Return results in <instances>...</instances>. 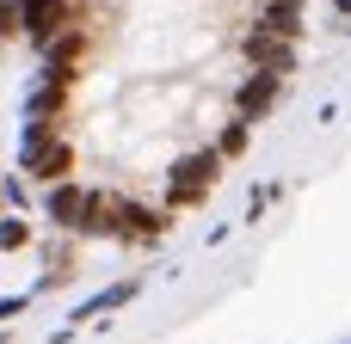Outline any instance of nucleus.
I'll return each instance as SVG.
<instances>
[{"label":"nucleus","mask_w":351,"mask_h":344,"mask_svg":"<svg viewBox=\"0 0 351 344\" xmlns=\"http://www.w3.org/2000/svg\"><path fill=\"white\" fill-rule=\"evenodd\" d=\"M216 172H222V154H185L179 166H173V185H167V203H204L210 197V185H216Z\"/></svg>","instance_id":"f257e3e1"},{"label":"nucleus","mask_w":351,"mask_h":344,"mask_svg":"<svg viewBox=\"0 0 351 344\" xmlns=\"http://www.w3.org/2000/svg\"><path fill=\"white\" fill-rule=\"evenodd\" d=\"M19 25H25L37 43H49V37L68 25V0H19Z\"/></svg>","instance_id":"f03ea898"},{"label":"nucleus","mask_w":351,"mask_h":344,"mask_svg":"<svg viewBox=\"0 0 351 344\" xmlns=\"http://www.w3.org/2000/svg\"><path fill=\"white\" fill-rule=\"evenodd\" d=\"M247 55H253L265 74H290V68H296V49H290V37H278V31H253V37H247Z\"/></svg>","instance_id":"7ed1b4c3"},{"label":"nucleus","mask_w":351,"mask_h":344,"mask_svg":"<svg viewBox=\"0 0 351 344\" xmlns=\"http://www.w3.org/2000/svg\"><path fill=\"white\" fill-rule=\"evenodd\" d=\"M43 209H49V222H56V228H68V234H74V228H80V215H86V191H80V185H68V178H56V185H49V197H43Z\"/></svg>","instance_id":"20e7f679"},{"label":"nucleus","mask_w":351,"mask_h":344,"mask_svg":"<svg viewBox=\"0 0 351 344\" xmlns=\"http://www.w3.org/2000/svg\"><path fill=\"white\" fill-rule=\"evenodd\" d=\"M160 234H167V215H160V209L117 203V240H160Z\"/></svg>","instance_id":"39448f33"},{"label":"nucleus","mask_w":351,"mask_h":344,"mask_svg":"<svg viewBox=\"0 0 351 344\" xmlns=\"http://www.w3.org/2000/svg\"><path fill=\"white\" fill-rule=\"evenodd\" d=\"M74 234H93V240H117V197H86V215Z\"/></svg>","instance_id":"423d86ee"},{"label":"nucleus","mask_w":351,"mask_h":344,"mask_svg":"<svg viewBox=\"0 0 351 344\" xmlns=\"http://www.w3.org/2000/svg\"><path fill=\"white\" fill-rule=\"evenodd\" d=\"M271 105H278V74H259V80H247V86H241V117H247V123H253V117H265Z\"/></svg>","instance_id":"0eeeda50"},{"label":"nucleus","mask_w":351,"mask_h":344,"mask_svg":"<svg viewBox=\"0 0 351 344\" xmlns=\"http://www.w3.org/2000/svg\"><path fill=\"white\" fill-rule=\"evenodd\" d=\"M265 31H278V37H296V31H302V6H296V0H271V12H265Z\"/></svg>","instance_id":"6e6552de"},{"label":"nucleus","mask_w":351,"mask_h":344,"mask_svg":"<svg viewBox=\"0 0 351 344\" xmlns=\"http://www.w3.org/2000/svg\"><path fill=\"white\" fill-rule=\"evenodd\" d=\"M130 295H136V283H117V289H105V295H93V302H86V308H80L74 320H93V314H105V308H117V302H130Z\"/></svg>","instance_id":"1a4fd4ad"},{"label":"nucleus","mask_w":351,"mask_h":344,"mask_svg":"<svg viewBox=\"0 0 351 344\" xmlns=\"http://www.w3.org/2000/svg\"><path fill=\"white\" fill-rule=\"evenodd\" d=\"M241 148H247V117L222 129V148H216V154H241Z\"/></svg>","instance_id":"9d476101"},{"label":"nucleus","mask_w":351,"mask_h":344,"mask_svg":"<svg viewBox=\"0 0 351 344\" xmlns=\"http://www.w3.org/2000/svg\"><path fill=\"white\" fill-rule=\"evenodd\" d=\"M25 240H31V228H25V222H0V246H6V252H19Z\"/></svg>","instance_id":"9b49d317"},{"label":"nucleus","mask_w":351,"mask_h":344,"mask_svg":"<svg viewBox=\"0 0 351 344\" xmlns=\"http://www.w3.org/2000/svg\"><path fill=\"white\" fill-rule=\"evenodd\" d=\"M19 31V0H0V43Z\"/></svg>","instance_id":"f8f14e48"},{"label":"nucleus","mask_w":351,"mask_h":344,"mask_svg":"<svg viewBox=\"0 0 351 344\" xmlns=\"http://www.w3.org/2000/svg\"><path fill=\"white\" fill-rule=\"evenodd\" d=\"M19 308H25V295H12V302H0V320H12Z\"/></svg>","instance_id":"ddd939ff"},{"label":"nucleus","mask_w":351,"mask_h":344,"mask_svg":"<svg viewBox=\"0 0 351 344\" xmlns=\"http://www.w3.org/2000/svg\"><path fill=\"white\" fill-rule=\"evenodd\" d=\"M339 12H346V18H351V0H339Z\"/></svg>","instance_id":"4468645a"}]
</instances>
